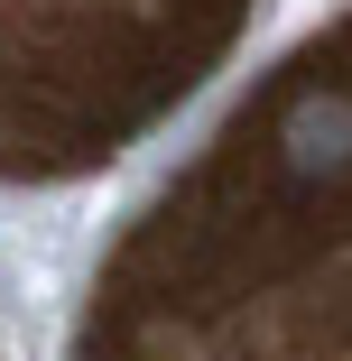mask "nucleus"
<instances>
[{"mask_svg":"<svg viewBox=\"0 0 352 361\" xmlns=\"http://www.w3.org/2000/svg\"><path fill=\"white\" fill-rule=\"evenodd\" d=\"M84 361H352V10L130 223Z\"/></svg>","mask_w":352,"mask_h":361,"instance_id":"f257e3e1","label":"nucleus"},{"mask_svg":"<svg viewBox=\"0 0 352 361\" xmlns=\"http://www.w3.org/2000/svg\"><path fill=\"white\" fill-rule=\"evenodd\" d=\"M250 0H0V176L93 167L186 102Z\"/></svg>","mask_w":352,"mask_h":361,"instance_id":"f03ea898","label":"nucleus"}]
</instances>
